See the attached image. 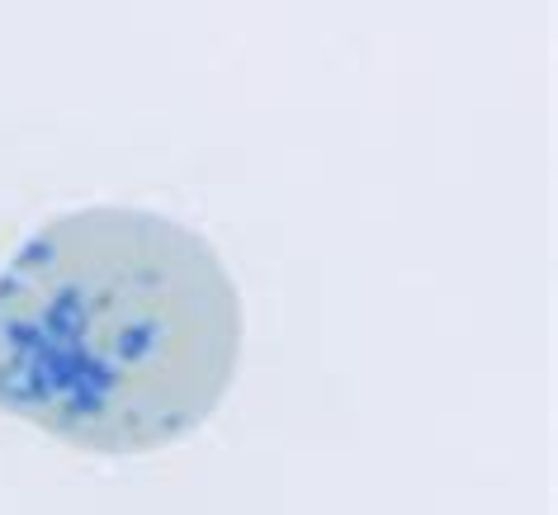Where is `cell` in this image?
Segmentation results:
<instances>
[{
  "mask_svg": "<svg viewBox=\"0 0 558 515\" xmlns=\"http://www.w3.org/2000/svg\"><path fill=\"white\" fill-rule=\"evenodd\" d=\"M236 355V284L175 218L76 208L0 270V412L72 450L185 440L228 397Z\"/></svg>",
  "mask_w": 558,
  "mask_h": 515,
  "instance_id": "cell-1",
  "label": "cell"
}]
</instances>
